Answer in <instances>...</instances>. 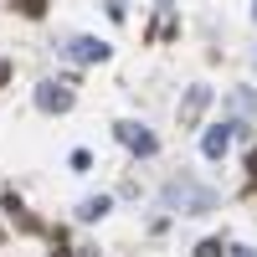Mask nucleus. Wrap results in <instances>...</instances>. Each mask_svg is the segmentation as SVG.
I'll return each instance as SVG.
<instances>
[{
	"mask_svg": "<svg viewBox=\"0 0 257 257\" xmlns=\"http://www.w3.org/2000/svg\"><path fill=\"white\" fill-rule=\"evenodd\" d=\"M165 201H170V206H180L185 216H201V211H211V201H216V196H211V190H196L190 180H175V185L165 190Z\"/></svg>",
	"mask_w": 257,
	"mask_h": 257,
	"instance_id": "f257e3e1",
	"label": "nucleus"
},
{
	"mask_svg": "<svg viewBox=\"0 0 257 257\" xmlns=\"http://www.w3.org/2000/svg\"><path fill=\"white\" fill-rule=\"evenodd\" d=\"M72 170H93V155H88V149H72Z\"/></svg>",
	"mask_w": 257,
	"mask_h": 257,
	"instance_id": "9d476101",
	"label": "nucleus"
},
{
	"mask_svg": "<svg viewBox=\"0 0 257 257\" xmlns=\"http://www.w3.org/2000/svg\"><path fill=\"white\" fill-rule=\"evenodd\" d=\"M36 108L41 113H67L72 108V82H41L36 88Z\"/></svg>",
	"mask_w": 257,
	"mask_h": 257,
	"instance_id": "20e7f679",
	"label": "nucleus"
},
{
	"mask_svg": "<svg viewBox=\"0 0 257 257\" xmlns=\"http://www.w3.org/2000/svg\"><path fill=\"white\" fill-rule=\"evenodd\" d=\"M113 134H118V144H123V149H134V155H155V149H160V139L149 134L144 123H134V118H123Z\"/></svg>",
	"mask_w": 257,
	"mask_h": 257,
	"instance_id": "f03ea898",
	"label": "nucleus"
},
{
	"mask_svg": "<svg viewBox=\"0 0 257 257\" xmlns=\"http://www.w3.org/2000/svg\"><path fill=\"white\" fill-rule=\"evenodd\" d=\"M57 257H72V252H57Z\"/></svg>",
	"mask_w": 257,
	"mask_h": 257,
	"instance_id": "4468645a",
	"label": "nucleus"
},
{
	"mask_svg": "<svg viewBox=\"0 0 257 257\" xmlns=\"http://www.w3.org/2000/svg\"><path fill=\"white\" fill-rule=\"evenodd\" d=\"M231 128H237V123H216V128H211V134L201 139V155H206V160H221V155H226V144H231Z\"/></svg>",
	"mask_w": 257,
	"mask_h": 257,
	"instance_id": "423d86ee",
	"label": "nucleus"
},
{
	"mask_svg": "<svg viewBox=\"0 0 257 257\" xmlns=\"http://www.w3.org/2000/svg\"><path fill=\"white\" fill-rule=\"evenodd\" d=\"M206 108H211V88H201V82H196V88L185 93V103H180V128H196Z\"/></svg>",
	"mask_w": 257,
	"mask_h": 257,
	"instance_id": "39448f33",
	"label": "nucleus"
},
{
	"mask_svg": "<svg viewBox=\"0 0 257 257\" xmlns=\"http://www.w3.org/2000/svg\"><path fill=\"white\" fill-rule=\"evenodd\" d=\"M247 175L257 180V149H252V155H247Z\"/></svg>",
	"mask_w": 257,
	"mask_h": 257,
	"instance_id": "9b49d317",
	"label": "nucleus"
},
{
	"mask_svg": "<svg viewBox=\"0 0 257 257\" xmlns=\"http://www.w3.org/2000/svg\"><path fill=\"white\" fill-rule=\"evenodd\" d=\"M252 16H257V6H252Z\"/></svg>",
	"mask_w": 257,
	"mask_h": 257,
	"instance_id": "2eb2a0df",
	"label": "nucleus"
},
{
	"mask_svg": "<svg viewBox=\"0 0 257 257\" xmlns=\"http://www.w3.org/2000/svg\"><path fill=\"white\" fill-rule=\"evenodd\" d=\"M11 6H16L21 16H26V21H36L41 11H47V0H11Z\"/></svg>",
	"mask_w": 257,
	"mask_h": 257,
	"instance_id": "6e6552de",
	"label": "nucleus"
},
{
	"mask_svg": "<svg viewBox=\"0 0 257 257\" xmlns=\"http://www.w3.org/2000/svg\"><path fill=\"white\" fill-rule=\"evenodd\" d=\"M6 77H11V62H0V82H6Z\"/></svg>",
	"mask_w": 257,
	"mask_h": 257,
	"instance_id": "ddd939ff",
	"label": "nucleus"
},
{
	"mask_svg": "<svg viewBox=\"0 0 257 257\" xmlns=\"http://www.w3.org/2000/svg\"><path fill=\"white\" fill-rule=\"evenodd\" d=\"M62 52H67L72 62H82V67H88V62H108V57H113V47H108V41H98V36H72Z\"/></svg>",
	"mask_w": 257,
	"mask_h": 257,
	"instance_id": "7ed1b4c3",
	"label": "nucleus"
},
{
	"mask_svg": "<svg viewBox=\"0 0 257 257\" xmlns=\"http://www.w3.org/2000/svg\"><path fill=\"white\" fill-rule=\"evenodd\" d=\"M196 257H231V252H226L216 237H211V242H201V247H196Z\"/></svg>",
	"mask_w": 257,
	"mask_h": 257,
	"instance_id": "1a4fd4ad",
	"label": "nucleus"
},
{
	"mask_svg": "<svg viewBox=\"0 0 257 257\" xmlns=\"http://www.w3.org/2000/svg\"><path fill=\"white\" fill-rule=\"evenodd\" d=\"M231 257H257V252H247V247H231Z\"/></svg>",
	"mask_w": 257,
	"mask_h": 257,
	"instance_id": "f8f14e48",
	"label": "nucleus"
},
{
	"mask_svg": "<svg viewBox=\"0 0 257 257\" xmlns=\"http://www.w3.org/2000/svg\"><path fill=\"white\" fill-rule=\"evenodd\" d=\"M108 211H113V196H88L77 206V221H103Z\"/></svg>",
	"mask_w": 257,
	"mask_h": 257,
	"instance_id": "0eeeda50",
	"label": "nucleus"
}]
</instances>
